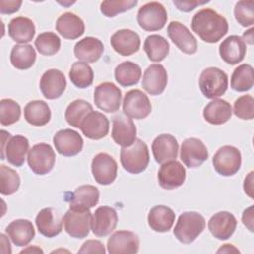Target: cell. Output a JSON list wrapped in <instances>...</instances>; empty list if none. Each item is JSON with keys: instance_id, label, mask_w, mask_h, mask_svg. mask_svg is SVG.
<instances>
[{"instance_id": "1", "label": "cell", "mask_w": 254, "mask_h": 254, "mask_svg": "<svg viewBox=\"0 0 254 254\" xmlns=\"http://www.w3.org/2000/svg\"><path fill=\"white\" fill-rule=\"evenodd\" d=\"M191 29L206 43H216L228 32L227 20L216 11L204 8L194 14L191 20Z\"/></svg>"}, {"instance_id": "2", "label": "cell", "mask_w": 254, "mask_h": 254, "mask_svg": "<svg viewBox=\"0 0 254 254\" xmlns=\"http://www.w3.org/2000/svg\"><path fill=\"white\" fill-rule=\"evenodd\" d=\"M120 162L123 169L128 173L140 174L144 172L150 162L148 146L141 139H136L131 146L122 147Z\"/></svg>"}, {"instance_id": "3", "label": "cell", "mask_w": 254, "mask_h": 254, "mask_svg": "<svg viewBox=\"0 0 254 254\" xmlns=\"http://www.w3.org/2000/svg\"><path fill=\"white\" fill-rule=\"evenodd\" d=\"M205 228L204 217L196 211L183 212L175 225L174 235L184 243L190 244L193 242Z\"/></svg>"}, {"instance_id": "4", "label": "cell", "mask_w": 254, "mask_h": 254, "mask_svg": "<svg viewBox=\"0 0 254 254\" xmlns=\"http://www.w3.org/2000/svg\"><path fill=\"white\" fill-rule=\"evenodd\" d=\"M198 85L206 98L215 99L225 93L228 87V76L218 67H206L199 75Z\"/></svg>"}, {"instance_id": "5", "label": "cell", "mask_w": 254, "mask_h": 254, "mask_svg": "<svg viewBox=\"0 0 254 254\" xmlns=\"http://www.w3.org/2000/svg\"><path fill=\"white\" fill-rule=\"evenodd\" d=\"M1 160H7L15 167H21L25 162L26 154L29 152V141L22 135L11 136L2 130Z\"/></svg>"}, {"instance_id": "6", "label": "cell", "mask_w": 254, "mask_h": 254, "mask_svg": "<svg viewBox=\"0 0 254 254\" xmlns=\"http://www.w3.org/2000/svg\"><path fill=\"white\" fill-rule=\"evenodd\" d=\"M91 217L89 208L69 206L64 216L65 232L73 238H85L89 234Z\"/></svg>"}, {"instance_id": "7", "label": "cell", "mask_w": 254, "mask_h": 254, "mask_svg": "<svg viewBox=\"0 0 254 254\" xmlns=\"http://www.w3.org/2000/svg\"><path fill=\"white\" fill-rule=\"evenodd\" d=\"M168 15L165 7L156 1L143 5L137 14L139 26L148 32H155L163 29L167 23Z\"/></svg>"}, {"instance_id": "8", "label": "cell", "mask_w": 254, "mask_h": 254, "mask_svg": "<svg viewBox=\"0 0 254 254\" xmlns=\"http://www.w3.org/2000/svg\"><path fill=\"white\" fill-rule=\"evenodd\" d=\"M212 165L219 175L223 177L233 176L241 167V153L234 146H222L214 154Z\"/></svg>"}, {"instance_id": "9", "label": "cell", "mask_w": 254, "mask_h": 254, "mask_svg": "<svg viewBox=\"0 0 254 254\" xmlns=\"http://www.w3.org/2000/svg\"><path fill=\"white\" fill-rule=\"evenodd\" d=\"M27 161L30 169L35 174L43 176L53 170L56 162V154L51 145L39 143L29 150Z\"/></svg>"}, {"instance_id": "10", "label": "cell", "mask_w": 254, "mask_h": 254, "mask_svg": "<svg viewBox=\"0 0 254 254\" xmlns=\"http://www.w3.org/2000/svg\"><path fill=\"white\" fill-rule=\"evenodd\" d=\"M122 103L123 113L130 118L144 119L152 111L149 97L140 89H132L126 92Z\"/></svg>"}, {"instance_id": "11", "label": "cell", "mask_w": 254, "mask_h": 254, "mask_svg": "<svg viewBox=\"0 0 254 254\" xmlns=\"http://www.w3.org/2000/svg\"><path fill=\"white\" fill-rule=\"evenodd\" d=\"M121 90L112 82H102L94 89L95 105L108 113L118 111L121 104Z\"/></svg>"}, {"instance_id": "12", "label": "cell", "mask_w": 254, "mask_h": 254, "mask_svg": "<svg viewBox=\"0 0 254 254\" xmlns=\"http://www.w3.org/2000/svg\"><path fill=\"white\" fill-rule=\"evenodd\" d=\"M181 160L190 169L200 167L208 159V151L201 140L188 138L181 146Z\"/></svg>"}, {"instance_id": "13", "label": "cell", "mask_w": 254, "mask_h": 254, "mask_svg": "<svg viewBox=\"0 0 254 254\" xmlns=\"http://www.w3.org/2000/svg\"><path fill=\"white\" fill-rule=\"evenodd\" d=\"M136 134V126L130 117L124 113H119L113 117L111 137L117 145L121 147L131 146L137 139Z\"/></svg>"}, {"instance_id": "14", "label": "cell", "mask_w": 254, "mask_h": 254, "mask_svg": "<svg viewBox=\"0 0 254 254\" xmlns=\"http://www.w3.org/2000/svg\"><path fill=\"white\" fill-rule=\"evenodd\" d=\"M91 172L96 183L103 186L110 185L117 176V163L110 155L99 153L92 159Z\"/></svg>"}, {"instance_id": "15", "label": "cell", "mask_w": 254, "mask_h": 254, "mask_svg": "<svg viewBox=\"0 0 254 254\" xmlns=\"http://www.w3.org/2000/svg\"><path fill=\"white\" fill-rule=\"evenodd\" d=\"M140 241L137 234L129 230H118L107 240V251L110 254H133L139 251Z\"/></svg>"}, {"instance_id": "16", "label": "cell", "mask_w": 254, "mask_h": 254, "mask_svg": "<svg viewBox=\"0 0 254 254\" xmlns=\"http://www.w3.org/2000/svg\"><path fill=\"white\" fill-rule=\"evenodd\" d=\"M54 145L59 154L64 157H72L81 152L83 140L79 133L72 129H63L53 138Z\"/></svg>"}, {"instance_id": "17", "label": "cell", "mask_w": 254, "mask_h": 254, "mask_svg": "<svg viewBox=\"0 0 254 254\" xmlns=\"http://www.w3.org/2000/svg\"><path fill=\"white\" fill-rule=\"evenodd\" d=\"M118 215L116 210L107 205L95 209L91 217V230L94 235L103 237L110 234L116 227Z\"/></svg>"}, {"instance_id": "18", "label": "cell", "mask_w": 254, "mask_h": 254, "mask_svg": "<svg viewBox=\"0 0 254 254\" xmlns=\"http://www.w3.org/2000/svg\"><path fill=\"white\" fill-rule=\"evenodd\" d=\"M64 216L53 207L42 209L36 216V226L39 232L46 237H55L62 232Z\"/></svg>"}, {"instance_id": "19", "label": "cell", "mask_w": 254, "mask_h": 254, "mask_svg": "<svg viewBox=\"0 0 254 254\" xmlns=\"http://www.w3.org/2000/svg\"><path fill=\"white\" fill-rule=\"evenodd\" d=\"M172 42L185 54L193 55L197 51V42L190 30L178 21H172L167 28Z\"/></svg>"}, {"instance_id": "20", "label": "cell", "mask_w": 254, "mask_h": 254, "mask_svg": "<svg viewBox=\"0 0 254 254\" xmlns=\"http://www.w3.org/2000/svg\"><path fill=\"white\" fill-rule=\"evenodd\" d=\"M186 180V169L176 161H169L162 164L158 172L159 185L165 190H174L181 187Z\"/></svg>"}, {"instance_id": "21", "label": "cell", "mask_w": 254, "mask_h": 254, "mask_svg": "<svg viewBox=\"0 0 254 254\" xmlns=\"http://www.w3.org/2000/svg\"><path fill=\"white\" fill-rule=\"evenodd\" d=\"M110 44L117 54L128 57L139 51L141 41L136 32L129 29H121L111 36Z\"/></svg>"}, {"instance_id": "22", "label": "cell", "mask_w": 254, "mask_h": 254, "mask_svg": "<svg viewBox=\"0 0 254 254\" xmlns=\"http://www.w3.org/2000/svg\"><path fill=\"white\" fill-rule=\"evenodd\" d=\"M66 87L64 74L56 68L45 71L40 79V89L47 99H56L62 96Z\"/></svg>"}, {"instance_id": "23", "label": "cell", "mask_w": 254, "mask_h": 254, "mask_svg": "<svg viewBox=\"0 0 254 254\" xmlns=\"http://www.w3.org/2000/svg\"><path fill=\"white\" fill-rule=\"evenodd\" d=\"M79 128L86 138L99 140L108 134L109 121L103 113L92 110L82 120Z\"/></svg>"}, {"instance_id": "24", "label": "cell", "mask_w": 254, "mask_h": 254, "mask_svg": "<svg viewBox=\"0 0 254 254\" xmlns=\"http://www.w3.org/2000/svg\"><path fill=\"white\" fill-rule=\"evenodd\" d=\"M237 225L235 216L229 211H219L208 220L211 235L219 240H226L234 233Z\"/></svg>"}, {"instance_id": "25", "label": "cell", "mask_w": 254, "mask_h": 254, "mask_svg": "<svg viewBox=\"0 0 254 254\" xmlns=\"http://www.w3.org/2000/svg\"><path fill=\"white\" fill-rule=\"evenodd\" d=\"M168 83V74L160 64H151L143 74L142 86L151 95H159L164 92Z\"/></svg>"}, {"instance_id": "26", "label": "cell", "mask_w": 254, "mask_h": 254, "mask_svg": "<svg viewBox=\"0 0 254 254\" xmlns=\"http://www.w3.org/2000/svg\"><path fill=\"white\" fill-rule=\"evenodd\" d=\"M154 159L159 164L176 160L179 152L177 139L171 134H161L152 143Z\"/></svg>"}, {"instance_id": "27", "label": "cell", "mask_w": 254, "mask_h": 254, "mask_svg": "<svg viewBox=\"0 0 254 254\" xmlns=\"http://www.w3.org/2000/svg\"><path fill=\"white\" fill-rule=\"evenodd\" d=\"M246 45L241 37L232 35L222 41L219 46L220 58L228 64H236L243 61Z\"/></svg>"}, {"instance_id": "28", "label": "cell", "mask_w": 254, "mask_h": 254, "mask_svg": "<svg viewBox=\"0 0 254 254\" xmlns=\"http://www.w3.org/2000/svg\"><path fill=\"white\" fill-rule=\"evenodd\" d=\"M56 30L64 39L75 40L83 35L85 27L81 18L71 12H66L58 18Z\"/></svg>"}, {"instance_id": "29", "label": "cell", "mask_w": 254, "mask_h": 254, "mask_svg": "<svg viewBox=\"0 0 254 254\" xmlns=\"http://www.w3.org/2000/svg\"><path fill=\"white\" fill-rule=\"evenodd\" d=\"M104 51L102 42L94 37H85L79 40L73 49L74 56L83 63H95Z\"/></svg>"}, {"instance_id": "30", "label": "cell", "mask_w": 254, "mask_h": 254, "mask_svg": "<svg viewBox=\"0 0 254 254\" xmlns=\"http://www.w3.org/2000/svg\"><path fill=\"white\" fill-rule=\"evenodd\" d=\"M36 28L33 21L27 17L13 18L8 25V34L10 38L19 44H26L33 40Z\"/></svg>"}, {"instance_id": "31", "label": "cell", "mask_w": 254, "mask_h": 254, "mask_svg": "<svg viewBox=\"0 0 254 254\" xmlns=\"http://www.w3.org/2000/svg\"><path fill=\"white\" fill-rule=\"evenodd\" d=\"M175 212L166 205L153 206L148 214V224L157 232L169 231L175 222Z\"/></svg>"}, {"instance_id": "32", "label": "cell", "mask_w": 254, "mask_h": 254, "mask_svg": "<svg viewBox=\"0 0 254 254\" xmlns=\"http://www.w3.org/2000/svg\"><path fill=\"white\" fill-rule=\"evenodd\" d=\"M6 232L16 246H26L35 237V229L28 219H16L6 227Z\"/></svg>"}, {"instance_id": "33", "label": "cell", "mask_w": 254, "mask_h": 254, "mask_svg": "<svg viewBox=\"0 0 254 254\" xmlns=\"http://www.w3.org/2000/svg\"><path fill=\"white\" fill-rule=\"evenodd\" d=\"M232 115V107L230 103L223 99H213L203 109V117L205 121L212 125H221L226 123Z\"/></svg>"}, {"instance_id": "34", "label": "cell", "mask_w": 254, "mask_h": 254, "mask_svg": "<svg viewBox=\"0 0 254 254\" xmlns=\"http://www.w3.org/2000/svg\"><path fill=\"white\" fill-rule=\"evenodd\" d=\"M26 121L34 126H44L51 119V109L44 100H33L24 108Z\"/></svg>"}, {"instance_id": "35", "label": "cell", "mask_w": 254, "mask_h": 254, "mask_svg": "<svg viewBox=\"0 0 254 254\" xmlns=\"http://www.w3.org/2000/svg\"><path fill=\"white\" fill-rule=\"evenodd\" d=\"M99 201V190L91 185H83L75 189L73 191L69 206L91 208Z\"/></svg>"}, {"instance_id": "36", "label": "cell", "mask_w": 254, "mask_h": 254, "mask_svg": "<svg viewBox=\"0 0 254 254\" xmlns=\"http://www.w3.org/2000/svg\"><path fill=\"white\" fill-rule=\"evenodd\" d=\"M142 75L141 67L130 61L119 64L114 69V76L116 81L124 87L135 85L139 82Z\"/></svg>"}, {"instance_id": "37", "label": "cell", "mask_w": 254, "mask_h": 254, "mask_svg": "<svg viewBox=\"0 0 254 254\" xmlns=\"http://www.w3.org/2000/svg\"><path fill=\"white\" fill-rule=\"evenodd\" d=\"M10 61L14 67L22 70L28 69L36 62V51L28 44L15 45L11 51Z\"/></svg>"}, {"instance_id": "38", "label": "cell", "mask_w": 254, "mask_h": 254, "mask_svg": "<svg viewBox=\"0 0 254 254\" xmlns=\"http://www.w3.org/2000/svg\"><path fill=\"white\" fill-rule=\"evenodd\" d=\"M144 50L150 61L159 63L163 61L170 52L168 41L160 35H150L144 42Z\"/></svg>"}, {"instance_id": "39", "label": "cell", "mask_w": 254, "mask_h": 254, "mask_svg": "<svg viewBox=\"0 0 254 254\" xmlns=\"http://www.w3.org/2000/svg\"><path fill=\"white\" fill-rule=\"evenodd\" d=\"M253 67L248 64L238 65L231 75L230 85L235 91H247L253 87Z\"/></svg>"}, {"instance_id": "40", "label": "cell", "mask_w": 254, "mask_h": 254, "mask_svg": "<svg viewBox=\"0 0 254 254\" xmlns=\"http://www.w3.org/2000/svg\"><path fill=\"white\" fill-rule=\"evenodd\" d=\"M92 110V105L89 102L83 99H76L68 104L64 112V117L70 126L79 128L82 120Z\"/></svg>"}, {"instance_id": "41", "label": "cell", "mask_w": 254, "mask_h": 254, "mask_svg": "<svg viewBox=\"0 0 254 254\" xmlns=\"http://www.w3.org/2000/svg\"><path fill=\"white\" fill-rule=\"evenodd\" d=\"M93 70L87 63L75 62L69 70V78L71 82L78 88H86L93 82Z\"/></svg>"}, {"instance_id": "42", "label": "cell", "mask_w": 254, "mask_h": 254, "mask_svg": "<svg viewBox=\"0 0 254 254\" xmlns=\"http://www.w3.org/2000/svg\"><path fill=\"white\" fill-rule=\"evenodd\" d=\"M19 174L5 165L0 166V192L3 195H11L15 193L20 187Z\"/></svg>"}, {"instance_id": "43", "label": "cell", "mask_w": 254, "mask_h": 254, "mask_svg": "<svg viewBox=\"0 0 254 254\" xmlns=\"http://www.w3.org/2000/svg\"><path fill=\"white\" fill-rule=\"evenodd\" d=\"M35 47L41 55L53 56L61 48V39L53 32H45L36 38Z\"/></svg>"}, {"instance_id": "44", "label": "cell", "mask_w": 254, "mask_h": 254, "mask_svg": "<svg viewBox=\"0 0 254 254\" xmlns=\"http://www.w3.org/2000/svg\"><path fill=\"white\" fill-rule=\"evenodd\" d=\"M21 116V107L18 102L11 98L0 101V123L4 126L16 123Z\"/></svg>"}, {"instance_id": "45", "label": "cell", "mask_w": 254, "mask_h": 254, "mask_svg": "<svg viewBox=\"0 0 254 254\" xmlns=\"http://www.w3.org/2000/svg\"><path fill=\"white\" fill-rule=\"evenodd\" d=\"M138 4L137 0H117V1H103L100 4L101 13L108 18L115 17L119 13L131 10Z\"/></svg>"}, {"instance_id": "46", "label": "cell", "mask_w": 254, "mask_h": 254, "mask_svg": "<svg viewBox=\"0 0 254 254\" xmlns=\"http://www.w3.org/2000/svg\"><path fill=\"white\" fill-rule=\"evenodd\" d=\"M234 16L242 27H249L254 24V1H238L235 4Z\"/></svg>"}, {"instance_id": "47", "label": "cell", "mask_w": 254, "mask_h": 254, "mask_svg": "<svg viewBox=\"0 0 254 254\" xmlns=\"http://www.w3.org/2000/svg\"><path fill=\"white\" fill-rule=\"evenodd\" d=\"M233 112L236 117L243 120H251L254 117V99L246 94L238 97L234 101Z\"/></svg>"}, {"instance_id": "48", "label": "cell", "mask_w": 254, "mask_h": 254, "mask_svg": "<svg viewBox=\"0 0 254 254\" xmlns=\"http://www.w3.org/2000/svg\"><path fill=\"white\" fill-rule=\"evenodd\" d=\"M78 253H99V254H104L105 253V248L102 242L99 240H87L85 241L80 249L77 251Z\"/></svg>"}, {"instance_id": "49", "label": "cell", "mask_w": 254, "mask_h": 254, "mask_svg": "<svg viewBox=\"0 0 254 254\" xmlns=\"http://www.w3.org/2000/svg\"><path fill=\"white\" fill-rule=\"evenodd\" d=\"M22 5V1L16 0H1L0 1V13L1 14H12L19 10Z\"/></svg>"}, {"instance_id": "50", "label": "cell", "mask_w": 254, "mask_h": 254, "mask_svg": "<svg viewBox=\"0 0 254 254\" xmlns=\"http://www.w3.org/2000/svg\"><path fill=\"white\" fill-rule=\"evenodd\" d=\"M208 1H202V2H199V1H180V0H174L173 3L174 5L180 10V11H183V12H190V11H192L195 7L199 6V5H203L205 3H207Z\"/></svg>"}, {"instance_id": "51", "label": "cell", "mask_w": 254, "mask_h": 254, "mask_svg": "<svg viewBox=\"0 0 254 254\" xmlns=\"http://www.w3.org/2000/svg\"><path fill=\"white\" fill-rule=\"evenodd\" d=\"M242 222L251 232L253 231V205L244 209L242 213Z\"/></svg>"}, {"instance_id": "52", "label": "cell", "mask_w": 254, "mask_h": 254, "mask_svg": "<svg viewBox=\"0 0 254 254\" xmlns=\"http://www.w3.org/2000/svg\"><path fill=\"white\" fill-rule=\"evenodd\" d=\"M243 189L245 193L253 198V172H250L248 174V176L245 178L244 180V184H243Z\"/></svg>"}, {"instance_id": "53", "label": "cell", "mask_w": 254, "mask_h": 254, "mask_svg": "<svg viewBox=\"0 0 254 254\" xmlns=\"http://www.w3.org/2000/svg\"><path fill=\"white\" fill-rule=\"evenodd\" d=\"M217 253H230V252H235V253H239V250L237 248H235L232 244H224L222 245L217 251Z\"/></svg>"}, {"instance_id": "54", "label": "cell", "mask_w": 254, "mask_h": 254, "mask_svg": "<svg viewBox=\"0 0 254 254\" xmlns=\"http://www.w3.org/2000/svg\"><path fill=\"white\" fill-rule=\"evenodd\" d=\"M253 31H254V29L251 28V29H249L248 31H245V32L243 33L242 40L244 41V43L246 42V43H248V44H250V45L253 44Z\"/></svg>"}, {"instance_id": "55", "label": "cell", "mask_w": 254, "mask_h": 254, "mask_svg": "<svg viewBox=\"0 0 254 254\" xmlns=\"http://www.w3.org/2000/svg\"><path fill=\"white\" fill-rule=\"evenodd\" d=\"M26 252H32V253H44V251L39 248L37 245H33V246H29L26 249H23L20 253H26Z\"/></svg>"}]
</instances>
